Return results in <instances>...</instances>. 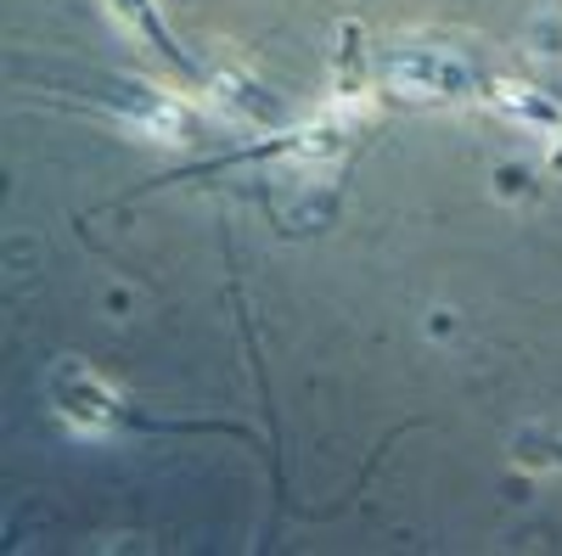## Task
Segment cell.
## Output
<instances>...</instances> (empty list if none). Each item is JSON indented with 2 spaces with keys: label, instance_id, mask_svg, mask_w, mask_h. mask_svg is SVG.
I'll use <instances>...</instances> for the list:
<instances>
[{
  "label": "cell",
  "instance_id": "cell-1",
  "mask_svg": "<svg viewBox=\"0 0 562 556\" xmlns=\"http://www.w3.org/2000/svg\"><path fill=\"white\" fill-rule=\"evenodd\" d=\"M119 7H130V12L140 18V29H147V34H153V45H158V52H164V57H175L180 68H192V63H186V57L175 52V39H169V34L158 29V18H153V7H147V0H119Z\"/></svg>",
  "mask_w": 562,
  "mask_h": 556
}]
</instances>
